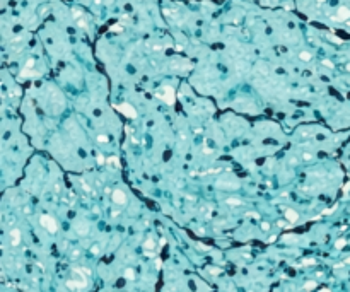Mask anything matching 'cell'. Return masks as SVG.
Returning a JSON list of instances; mask_svg holds the SVG:
<instances>
[{
	"label": "cell",
	"mask_w": 350,
	"mask_h": 292,
	"mask_svg": "<svg viewBox=\"0 0 350 292\" xmlns=\"http://www.w3.org/2000/svg\"><path fill=\"white\" fill-rule=\"evenodd\" d=\"M97 142H99V144H108L109 138H108L106 135H97Z\"/></svg>",
	"instance_id": "4fadbf2b"
},
{
	"label": "cell",
	"mask_w": 350,
	"mask_h": 292,
	"mask_svg": "<svg viewBox=\"0 0 350 292\" xmlns=\"http://www.w3.org/2000/svg\"><path fill=\"white\" fill-rule=\"evenodd\" d=\"M97 162H99V164H104V157H103V156H101V154H99V156H97Z\"/></svg>",
	"instance_id": "7402d4cb"
},
{
	"label": "cell",
	"mask_w": 350,
	"mask_h": 292,
	"mask_svg": "<svg viewBox=\"0 0 350 292\" xmlns=\"http://www.w3.org/2000/svg\"><path fill=\"white\" fill-rule=\"evenodd\" d=\"M314 287H316V282H308V284L304 285V289H306V291H313Z\"/></svg>",
	"instance_id": "2e32d148"
},
{
	"label": "cell",
	"mask_w": 350,
	"mask_h": 292,
	"mask_svg": "<svg viewBox=\"0 0 350 292\" xmlns=\"http://www.w3.org/2000/svg\"><path fill=\"white\" fill-rule=\"evenodd\" d=\"M311 157H313V156H311V154H304V156H302V159H306V161H309V159H311Z\"/></svg>",
	"instance_id": "603a6c76"
},
{
	"label": "cell",
	"mask_w": 350,
	"mask_h": 292,
	"mask_svg": "<svg viewBox=\"0 0 350 292\" xmlns=\"http://www.w3.org/2000/svg\"><path fill=\"white\" fill-rule=\"evenodd\" d=\"M331 41H335V43H342V41H340L338 38H335V36H331Z\"/></svg>",
	"instance_id": "d4e9b609"
},
{
	"label": "cell",
	"mask_w": 350,
	"mask_h": 292,
	"mask_svg": "<svg viewBox=\"0 0 350 292\" xmlns=\"http://www.w3.org/2000/svg\"><path fill=\"white\" fill-rule=\"evenodd\" d=\"M162 91L166 92V96H161L159 92H156V96H157L159 99H164L168 104H174V89H173L171 85H164Z\"/></svg>",
	"instance_id": "3957f363"
},
{
	"label": "cell",
	"mask_w": 350,
	"mask_h": 292,
	"mask_svg": "<svg viewBox=\"0 0 350 292\" xmlns=\"http://www.w3.org/2000/svg\"><path fill=\"white\" fill-rule=\"evenodd\" d=\"M321 292H330V291H326V289H323V291H321Z\"/></svg>",
	"instance_id": "83f0119b"
},
{
	"label": "cell",
	"mask_w": 350,
	"mask_h": 292,
	"mask_svg": "<svg viewBox=\"0 0 350 292\" xmlns=\"http://www.w3.org/2000/svg\"><path fill=\"white\" fill-rule=\"evenodd\" d=\"M285 219H287L290 224H296L297 219H299V214H297L296 210H292V209H287V210H285Z\"/></svg>",
	"instance_id": "8992f818"
},
{
	"label": "cell",
	"mask_w": 350,
	"mask_h": 292,
	"mask_svg": "<svg viewBox=\"0 0 350 292\" xmlns=\"http://www.w3.org/2000/svg\"><path fill=\"white\" fill-rule=\"evenodd\" d=\"M227 203H229V205H232V207H237V205H241V200H237V198H229V200H227Z\"/></svg>",
	"instance_id": "8fae6325"
},
{
	"label": "cell",
	"mask_w": 350,
	"mask_h": 292,
	"mask_svg": "<svg viewBox=\"0 0 350 292\" xmlns=\"http://www.w3.org/2000/svg\"><path fill=\"white\" fill-rule=\"evenodd\" d=\"M91 251H92V253H94V255H97V253H101V248H99V244H94V246H92V250H91Z\"/></svg>",
	"instance_id": "ac0fdd59"
},
{
	"label": "cell",
	"mask_w": 350,
	"mask_h": 292,
	"mask_svg": "<svg viewBox=\"0 0 350 292\" xmlns=\"http://www.w3.org/2000/svg\"><path fill=\"white\" fill-rule=\"evenodd\" d=\"M39 224H41V227H44L48 232H51V234H55L56 231H58V224H56V220L51 217V215H41L39 217Z\"/></svg>",
	"instance_id": "6da1fadb"
},
{
	"label": "cell",
	"mask_w": 350,
	"mask_h": 292,
	"mask_svg": "<svg viewBox=\"0 0 350 292\" xmlns=\"http://www.w3.org/2000/svg\"><path fill=\"white\" fill-rule=\"evenodd\" d=\"M323 65L325 67H328V68H333L335 65H333V62H330V60H323Z\"/></svg>",
	"instance_id": "e0dca14e"
},
{
	"label": "cell",
	"mask_w": 350,
	"mask_h": 292,
	"mask_svg": "<svg viewBox=\"0 0 350 292\" xmlns=\"http://www.w3.org/2000/svg\"><path fill=\"white\" fill-rule=\"evenodd\" d=\"M115 109H118L120 113H123L125 116L128 118H137V111L133 109V106H130L128 103H123V104H115Z\"/></svg>",
	"instance_id": "7a4b0ae2"
},
{
	"label": "cell",
	"mask_w": 350,
	"mask_h": 292,
	"mask_svg": "<svg viewBox=\"0 0 350 292\" xmlns=\"http://www.w3.org/2000/svg\"><path fill=\"white\" fill-rule=\"evenodd\" d=\"M335 19L337 21H347V19H350V9L349 7H340Z\"/></svg>",
	"instance_id": "5b68a950"
},
{
	"label": "cell",
	"mask_w": 350,
	"mask_h": 292,
	"mask_svg": "<svg viewBox=\"0 0 350 292\" xmlns=\"http://www.w3.org/2000/svg\"><path fill=\"white\" fill-rule=\"evenodd\" d=\"M32 65H34V60H32V58H29V60H27V63H26V67H24V68H29V70H31V67H32Z\"/></svg>",
	"instance_id": "d6986e66"
},
{
	"label": "cell",
	"mask_w": 350,
	"mask_h": 292,
	"mask_svg": "<svg viewBox=\"0 0 350 292\" xmlns=\"http://www.w3.org/2000/svg\"><path fill=\"white\" fill-rule=\"evenodd\" d=\"M323 2H325V0H318V3H323Z\"/></svg>",
	"instance_id": "4316f807"
},
{
	"label": "cell",
	"mask_w": 350,
	"mask_h": 292,
	"mask_svg": "<svg viewBox=\"0 0 350 292\" xmlns=\"http://www.w3.org/2000/svg\"><path fill=\"white\" fill-rule=\"evenodd\" d=\"M314 263V260H304V265H313Z\"/></svg>",
	"instance_id": "cb8c5ba5"
},
{
	"label": "cell",
	"mask_w": 350,
	"mask_h": 292,
	"mask_svg": "<svg viewBox=\"0 0 350 292\" xmlns=\"http://www.w3.org/2000/svg\"><path fill=\"white\" fill-rule=\"evenodd\" d=\"M10 243H12V246H17L21 243V231L19 229H12L10 231Z\"/></svg>",
	"instance_id": "52a82bcc"
},
{
	"label": "cell",
	"mask_w": 350,
	"mask_h": 292,
	"mask_svg": "<svg viewBox=\"0 0 350 292\" xmlns=\"http://www.w3.org/2000/svg\"><path fill=\"white\" fill-rule=\"evenodd\" d=\"M123 275H125V279H128V280H133V279H135V272H133L132 268H127Z\"/></svg>",
	"instance_id": "30bf717a"
},
{
	"label": "cell",
	"mask_w": 350,
	"mask_h": 292,
	"mask_svg": "<svg viewBox=\"0 0 350 292\" xmlns=\"http://www.w3.org/2000/svg\"><path fill=\"white\" fill-rule=\"evenodd\" d=\"M261 229L263 231H270V224L268 222H261Z\"/></svg>",
	"instance_id": "ffe728a7"
},
{
	"label": "cell",
	"mask_w": 350,
	"mask_h": 292,
	"mask_svg": "<svg viewBox=\"0 0 350 292\" xmlns=\"http://www.w3.org/2000/svg\"><path fill=\"white\" fill-rule=\"evenodd\" d=\"M113 202L123 205V203L127 202V195H125V191H121V190H115V191H113Z\"/></svg>",
	"instance_id": "277c9868"
},
{
	"label": "cell",
	"mask_w": 350,
	"mask_h": 292,
	"mask_svg": "<svg viewBox=\"0 0 350 292\" xmlns=\"http://www.w3.org/2000/svg\"><path fill=\"white\" fill-rule=\"evenodd\" d=\"M347 70H349V72H350V63H349V65H347Z\"/></svg>",
	"instance_id": "484cf974"
},
{
	"label": "cell",
	"mask_w": 350,
	"mask_h": 292,
	"mask_svg": "<svg viewBox=\"0 0 350 292\" xmlns=\"http://www.w3.org/2000/svg\"><path fill=\"white\" fill-rule=\"evenodd\" d=\"M87 285V282L84 280V282H75V280H68L67 282V287L68 289H72V291H77V289H84Z\"/></svg>",
	"instance_id": "ba28073f"
},
{
	"label": "cell",
	"mask_w": 350,
	"mask_h": 292,
	"mask_svg": "<svg viewBox=\"0 0 350 292\" xmlns=\"http://www.w3.org/2000/svg\"><path fill=\"white\" fill-rule=\"evenodd\" d=\"M345 244H347V241H345V239H338V241H337V243H335V246H337V248H338V250H342V248H343V246H345Z\"/></svg>",
	"instance_id": "9a60e30c"
},
{
	"label": "cell",
	"mask_w": 350,
	"mask_h": 292,
	"mask_svg": "<svg viewBox=\"0 0 350 292\" xmlns=\"http://www.w3.org/2000/svg\"><path fill=\"white\" fill-rule=\"evenodd\" d=\"M111 31H113V32H118V31H121V26H120V24H116V26H113V27H111Z\"/></svg>",
	"instance_id": "44dd1931"
},
{
	"label": "cell",
	"mask_w": 350,
	"mask_h": 292,
	"mask_svg": "<svg viewBox=\"0 0 350 292\" xmlns=\"http://www.w3.org/2000/svg\"><path fill=\"white\" fill-rule=\"evenodd\" d=\"M77 231H79V234L86 236V234H87V224H84V226H79V227H77Z\"/></svg>",
	"instance_id": "7c38bea8"
},
{
	"label": "cell",
	"mask_w": 350,
	"mask_h": 292,
	"mask_svg": "<svg viewBox=\"0 0 350 292\" xmlns=\"http://www.w3.org/2000/svg\"><path fill=\"white\" fill-rule=\"evenodd\" d=\"M154 246H156V244H154V241H152V239H149V241H147L145 244H144L145 251H149V248H150V250H154Z\"/></svg>",
	"instance_id": "5bb4252c"
},
{
	"label": "cell",
	"mask_w": 350,
	"mask_h": 292,
	"mask_svg": "<svg viewBox=\"0 0 350 292\" xmlns=\"http://www.w3.org/2000/svg\"><path fill=\"white\" fill-rule=\"evenodd\" d=\"M299 58H301L302 62H309V60L313 58V55H311L309 51H301V53H299Z\"/></svg>",
	"instance_id": "9c48e42d"
}]
</instances>
